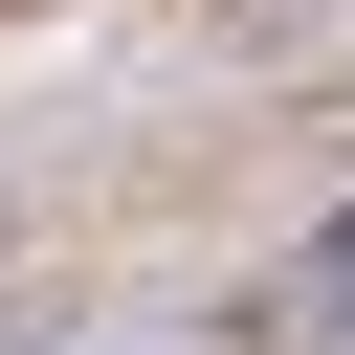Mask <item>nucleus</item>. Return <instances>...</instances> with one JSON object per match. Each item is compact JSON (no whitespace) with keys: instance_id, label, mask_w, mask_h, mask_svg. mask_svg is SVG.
<instances>
[{"instance_id":"nucleus-1","label":"nucleus","mask_w":355,"mask_h":355,"mask_svg":"<svg viewBox=\"0 0 355 355\" xmlns=\"http://www.w3.org/2000/svg\"><path fill=\"white\" fill-rule=\"evenodd\" d=\"M288 311H311V333H355V222H333V244L288 266Z\"/></svg>"}]
</instances>
